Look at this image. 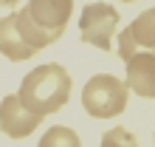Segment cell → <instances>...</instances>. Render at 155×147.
I'll use <instances>...</instances> for the list:
<instances>
[{
    "instance_id": "cell-1",
    "label": "cell",
    "mask_w": 155,
    "mask_h": 147,
    "mask_svg": "<svg viewBox=\"0 0 155 147\" xmlns=\"http://www.w3.org/2000/svg\"><path fill=\"white\" fill-rule=\"evenodd\" d=\"M17 96L28 110H34L40 116L57 113L71 99V74L62 65H57V62L37 65L34 71H28L23 77Z\"/></svg>"
},
{
    "instance_id": "cell-2",
    "label": "cell",
    "mask_w": 155,
    "mask_h": 147,
    "mask_svg": "<svg viewBox=\"0 0 155 147\" xmlns=\"http://www.w3.org/2000/svg\"><path fill=\"white\" fill-rule=\"evenodd\" d=\"M74 12V0H28V6L14 12L23 40L34 51L57 43Z\"/></svg>"
},
{
    "instance_id": "cell-3",
    "label": "cell",
    "mask_w": 155,
    "mask_h": 147,
    "mask_svg": "<svg viewBox=\"0 0 155 147\" xmlns=\"http://www.w3.org/2000/svg\"><path fill=\"white\" fill-rule=\"evenodd\" d=\"M130 88L113 74H96L82 88V108L93 119H113L127 108Z\"/></svg>"
},
{
    "instance_id": "cell-4",
    "label": "cell",
    "mask_w": 155,
    "mask_h": 147,
    "mask_svg": "<svg viewBox=\"0 0 155 147\" xmlns=\"http://www.w3.org/2000/svg\"><path fill=\"white\" fill-rule=\"evenodd\" d=\"M118 31V12L110 3H87L79 14V37L82 43L99 51L113 48V37Z\"/></svg>"
},
{
    "instance_id": "cell-5",
    "label": "cell",
    "mask_w": 155,
    "mask_h": 147,
    "mask_svg": "<svg viewBox=\"0 0 155 147\" xmlns=\"http://www.w3.org/2000/svg\"><path fill=\"white\" fill-rule=\"evenodd\" d=\"M42 116L28 110L17 94H8L0 99V130H3L8 139H25L40 127Z\"/></svg>"
},
{
    "instance_id": "cell-6",
    "label": "cell",
    "mask_w": 155,
    "mask_h": 147,
    "mask_svg": "<svg viewBox=\"0 0 155 147\" xmlns=\"http://www.w3.org/2000/svg\"><path fill=\"white\" fill-rule=\"evenodd\" d=\"M155 51V6L141 12L127 29L118 34V57L130 60L135 51Z\"/></svg>"
},
{
    "instance_id": "cell-7",
    "label": "cell",
    "mask_w": 155,
    "mask_h": 147,
    "mask_svg": "<svg viewBox=\"0 0 155 147\" xmlns=\"http://www.w3.org/2000/svg\"><path fill=\"white\" fill-rule=\"evenodd\" d=\"M127 65V82L124 85L141 99H155V51H135Z\"/></svg>"
},
{
    "instance_id": "cell-8",
    "label": "cell",
    "mask_w": 155,
    "mask_h": 147,
    "mask_svg": "<svg viewBox=\"0 0 155 147\" xmlns=\"http://www.w3.org/2000/svg\"><path fill=\"white\" fill-rule=\"evenodd\" d=\"M0 54H3L6 60H12V62H23V60H31L34 51L28 43L23 40V34H20V26H17V17L14 12L12 14H6L3 20H0Z\"/></svg>"
},
{
    "instance_id": "cell-9",
    "label": "cell",
    "mask_w": 155,
    "mask_h": 147,
    "mask_svg": "<svg viewBox=\"0 0 155 147\" xmlns=\"http://www.w3.org/2000/svg\"><path fill=\"white\" fill-rule=\"evenodd\" d=\"M37 147H82L76 130H71V127H51V130L42 133V139Z\"/></svg>"
},
{
    "instance_id": "cell-10",
    "label": "cell",
    "mask_w": 155,
    "mask_h": 147,
    "mask_svg": "<svg viewBox=\"0 0 155 147\" xmlns=\"http://www.w3.org/2000/svg\"><path fill=\"white\" fill-rule=\"evenodd\" d=\"M99 147H141L138 139L130 133V130H124V127H110L104 136H102V144Z\"/></svg>"
},
{
    "instance_id": "cell-11",
    "label": "cell",
    "mask_w": 155,
    "mask_h": 147,
    "mask_svg": "<svg viewBox=\"0 0 155 147\" xmlns=\"http://www.w3.org/2000/svg\"><path fill=\"white\" fill-rule=\"evenodd\" d=\"M20 0H0V9H12V6H17Z\"/></svg>"
},
{
    "instance_id": "cell-12",
    "label": "cell",
    "mask_w": 155,
    "mask_h": 147,
    "mask_svg": "<svg viewBox=\"0 0 155 147\" xmlns=\"http://www.w3.org/2000/svg\"><path fill=\"white\" fill-rule=\"evenodd\" d=\"M121 3H135V0H121Z\"/></svg>"
},
{
    "instance_id": "cell-13",
    "label": "cell",
    "mask_w": 155,
    "mask_h": 147,
    "mask_svg": "<svg viewBox=\"0 0 155 147\" xmlns=\"http://www.w3.org/2000/svg\"><path fill=\"white\" fill-rule=\"evenodd\" d=\"M152 139H155V136H152Z\"/></svg>"
}]
</instances>
